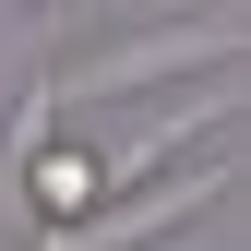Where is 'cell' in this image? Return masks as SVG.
<instances>
[{
    "label": "cell",
    "mask_w": 251,
    "mask_h": 251,
    "mask_svg": "<svg viewBox=\"0 0 251 251\" xmlns=\"http://www.w3.org/2000/svg\"><path fill=\"white\" fill-rule=\"evenodd\" d=\"M239 192V155L215 144L203 168H144V179H120V192H96L84 215H48L36 251H155V239H179L203 203H227Z\"/></svg>",
    "instance_id": "6da1fadb"
},
{
    "label": "cell",
    "mask_w": 251,
    "mask_h": 251,
    "mask_svg": "<svg viewBox=\"0 0 251 251\" xmlns=\"http://www.w3.org/2000/svg\"><path fill=\"white\" fill-rule=\"evenodd\" d=\"M215 60H239V12H179V24H144V36H108V48H72L48 72V96H60V120L72 108H108V96H144V84H192V72H215Z\"/></svg>",
    "instance_id": "7a4b0ae2"
},
{
    "label": "cell",
    "mask_w": 251,
    "mask_h": 251,
    "mask_svg": "<svg viewBox=\"0 0 251 251\" xmlns=\"http://www.w3.org/2000/svg\"><path fill=\"white\" fill-rule=\"evenodd\" d=\"M48 132H60V96L36 84V96L12 108V132H0V179H24V168H36V155H48Z\"/></svg>",
    "instance_id": "3957f363"
}]
</instances>
